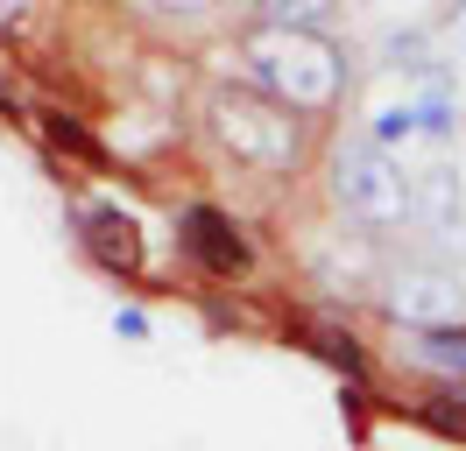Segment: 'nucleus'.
Returning <instances> with one entry per match:
<instances>
[{
  "instance_id": "nucleus-13",
  "label": "nucleus",
  "mask_w": 466,
  "mask_h": 451,
  "mask_svg": "<svg viewBox=\"0 0 466 451\" xmlns=\"http://www.w3.org/2000/svg\"><path fill=\"white\" fill-rule=\"evenodd\" d=\"M114 332H120V338H148V310L120 304V310H114Z\"/></svg>"
},
{
  "instance_id": "nucleus-5",
  "label": "nucleus",
  "mask_w": 466,
  "mask_h": 451,
  "mask_svg": "<svg viewBox=\"0 0 466 451\" xmlns=\"http://www.w3.org/2000/svg\"><path fill=\"white\" fill-rule=\"evenodd\" d=\"M177 247L191 254L205 276H240V268H248V240H240L233 219L212 212V205H191V212L177 219Z\"/></svg>"
},
{
  "instance_id": "nucleus-6",
  "label": "nucleus",
  "mask_w": 466,
  "mask_h": 451,
  "mask_svg": "<svg viewBox=\"0 0 466 451\" xmlns=\"http://www.w3.org/2000/svg\"><path fill=\"white\" fill-rule=\"evenodd\" d=\"M86 254L106 268V276H135L142 268V233H135V219L120 212V205H86Z\"/></svg>"
},
{
  "instance_id": "nucleus-4",
  "label": "nucleus",
  "mask_w": 466,
  "mask_h": 451,
  "mask_svg": "<svg viewBox=\"0 0 466 451\" xmlns=\"http://www.w3.org/2000/svg\"><path fill=\"white\" fill-rule=\"evenodd\" d=\"M381 304H389V317H403L410 332H424V325H452V310H460V282L445 276V268H403V276L381 289Z\"/></svg>"
},
{
  "instance_id": "nucleus-11",
  "label": "nucleus",
  "mask_w": 466,
  "mask_h": 451,
  "mask_svg": "<svg viewBox=\"0 0 466 451\" xmlns=\"http://www.w3.org/2000/svg\"><path fill=\"white\" fill-rule=\"evenodd\" d=\"M417 120H424V135H431V141H445L452 127H460V113H452V99H445V92L417 99Z\"/></svg>"
},
{
  "instance_id": "nucleus-3",
  "label": "nucleus",
  "mask_w": 466,
  "mask_h": 451,
  "mask_svg": "<svg viewBox=\"0 0 466 451\" xmlns=\"http://www.w3.org/2000/svg\"><path fill=\"white\" fill-rule=\"evenodd\" d=\"M212 141L255 169H283L297 155L290 113H276L268 99H248V92H212Z\"/></svg>"
},
{
  "instance_id": "nucleus-9",
  "label": "nucleus",
  "mask_w": 466,
  "mask_h": 451,
  "mask_svg": "<svg viewBox=\"0 0 466 451\" xmlns=\"http://www.w3.org/2000/svg\"><path fill=\"white\" fill-rule=\"evenodd\" d=\"M255 7H262V28H304V35H319L332 15V0H255Z\"/></svg>"
},
{
  "instance_id": "nucleus-14",
  "label": "nucleus",
  "mask_w": 466,
  "mask_h": 451,
  "mask_svg": "<svg viewBox=\"0 0 466 451\" xmlns=\"http://www.w3.org/2000/svg\"><path fill=\"white\" fill-rule=\"evenodd\" d=\"M15 22H22V0H0V35H7Z\"/></svg>"
},
{
  "instance_id": "nucleus-10",
  "label": "nucleus",
  "mask_w": 466,
  "mask_h": 451,
  "mask_svg": "<svg viewBox=\"0 0 466 451\" xmlns=\"http://www.w3.org/2000/svg\"><path fill=\"white\" fill-rule=\"evenodd\" d=\"M410 135H424L417 106H389V113L375 120V135H368V141H375V148H396V141H410Z\"/></svg>"
},
{
  "instance_id": "nucleus-2",
  "label": "nucleus",
  "mask_w": 466,
  "mask_h": 451,
  "mask_svg": "<svg viewBox=\"0 0 466 451\" xmlns=\"http://www.w3.org/2000/svg\"><path fill=\"white\" fill-rule=\"evenodd\" d=\"M332 191H339V205H347L368 233H389V226H403L410 212H417L403 169L389 163V148H375V141L339 148V163H332Z\"/></svg>"
},
{
  "instance_id": "nucleus-15",
  "label": "nucleus",
  "mask_w": 466,
  "mask_h": 451,
  "mask_svg": "<svg viewBox=\"0 0 466 451\" xmlns=\"http://www.w3.org/2000/svg\"><path fill=\"white\" fill-rule=\"evenodd\" d=\"M156 7H184V15H198V7H212V0H156Z\"/></svg>"
},
{
  "instance_id": "nucleus-8",
  "label": "nucleus",
  "mask_w": 466,
  "mask_h": 451,
  "mask_svg": "<svg viewBox=\"0 0 466 451\" xmlns=\"http://www.w3.org/2000/svg\"><path fill=\"white\" fill-rule=\"evenodd\" d=\"M417 212H424V226H438V233H452L460 226V191H452V169H424V184H417Z\"/></svg>"
},
{
  "instance_id": "nucleus-12",
  "label": "nucleus",
  "mask_w": 466,
  "mask_h": 451,
  "mask_svg": "<svg viewBox=\"0 0 466 451\" xmlns=\"http://www.w3.org/2000/svg\"><path fill=\"white\" fill-rule=\"evenodd\" d=\"M50 141H57V148H71V155H86V163H99V148H92V135H86V127H71L64 113H50Z\"/></svg>"
},
{
  "instance_id": "nucleus-1",
  "label": "nucleus",
  "mask_w": 466,
  "mask_h": 451,
  "mask_svg": "<svg viewBox=\"0 0 466 451\" xmlns=\"http://www.w3.org/2000/svg\"><path fill=\"white\" fill-rule=\"evenodd\" d=\"M248 71L297 113H325L347 85V64L325 35H304V28H255L248 35Z\"/></svg>"
},
{
  "instance_id": "nucleus-7",
  "label": "nucleus",
  "mask_w": 466,
  "mask_h": 451,
  "mask_svg": "<svg viewBox=\"0 0 466 451\" xmlns=\"http://www.w3.org/2000/svg\"><path fill=\"white\" fill-rule=\"evenodd\" d=\"M403 353L417 366H438V374L466 381V325H424V332L403 338Z\"/></svg>"
}]
</instances>
